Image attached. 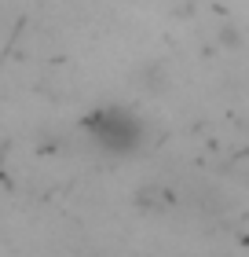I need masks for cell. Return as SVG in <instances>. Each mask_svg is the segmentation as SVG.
I'll use <instances>...</instances> for the list:
<instances>
[{
    "label": "cell",
    "mask_w": 249,
    "mask_h": 257,
    "mask_svg": "<svg viewBox=\"0 0 249 257\" xmlns=\"http://www.w3.org/2000/svg\"><path fill=\"white\" fill-rule=\"evenodd\" d=\"M92 136L106 151H132L139 144V136H143V128L125 110H99L92 118Z\"/></svg>",
    "instance_id": "6da1fadb"
}]
</instances>
